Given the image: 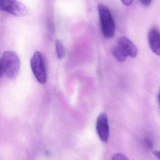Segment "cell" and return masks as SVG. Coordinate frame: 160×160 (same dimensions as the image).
Instances as JSON below:
<instances>
[{
  "mask_svg": "<svg viewBox=\"0 0 160 160\" xmlns=\"http://www.w3.org/2000/svg\"><path fill=\"white\" fill-rule=\"evenodd\" d=\"M0 68L1 77L5 74L10 79L15 78L20 68V61L18 54L12 51L4 52L1 58Z\"/></svg>",
  "mask_w": 160,
  "mask_h": 160,
  "instance_id": "6da1fadb",
  "label": "cell"
},
{
  "mask_svg": "<svg viewBox=\"0 0 160 160\" xmlns=\"http://www.w3.org/2000/svg\"><path fill=\"white\" fill-rule=\"evenodd\" d=\"M98 10L103 36L108 39L112 38L115 34L116 26L110 10L107 6L102 3L99 4L98 6Z\"/></svg>",
  "mask_w": 160,
  "mask_h": 160,
  "instance_id": "7a4b0ae2",
  "label": "cell"
},
{
  "mask_svg": "<svg viewBox=\"0 0 160 160\" xmlns=\"http://www.w3.org/2000/svg\"><path fill=\"white\" fill-rule=\"evenodd\" d=\"M30 63L33 74L38 82L42 84H45L47 82V73L41 53L39 52H36L31 58Z\"/></svg>",
  "mask_w": 160,
  "mask_h": 160,
  "instance_id": "3957f363",
  "label": "cell"
},
{
  "mask_svg": "<svg viewBox=\"0 0 160 160\" xmlns=\"http://www.w3.org/2000/svg\"><path fill=\"white\" fill-rule=\"evenodd\" d=\"M0 8L16 17H24L28 14L27 8L17 0H0Z\"/></svg>",
  "mask_w": 160,
  "mask_h": 160,
  "instance_id": "277c9868",
  "label": "cell"
},
{
  "mask_svg": "<svg viewBox=\"0 0 160 160\" xmlns=\"http://www.w3.org/2000/svg\"><path fill=\"white\" fill-rule=\"evenodd\" d=\"M96 129L101 141L103 143L107 142L110 136V128L108 116L104 113L100 114L98 117Z\"/></svg>",
  "mask_w": 160,
  "mask_h": 160,
  "instance_id": "5b68a950",
  "label": "cell"
},
{
  "mask_svg": "<svg viewBox=\"0 0 160 160\" xmlns=\"http://www.w3.org/2000/svg\"><path fill=\"white\" fill-rule=\"evenodd\" d=\"M117 45H118L128 57L134 58L138 54V49L134 44L129 38L122 37L118 38Z\"/></svg>",
  "mask_w": 160,
  "mask_h": 160,
  "instance_id": "8992f818",
  "label": "cell"
},
{
  "mask_svg": "<svg viewBox=\"0 0 160 160\" xmlns=\"http://www.w3.org/2000/svg\"><path fill=\"white\" fill-rule=\"evenodd\" d=\"M148 40L152 51L160 56V33L156 28H152L149 31Z\"/></svg>",
  "mask_w": 160,
  "mask_h": 160,
  "instance_id": "52a82bcc",
  "label": "cell"
},
{
  "mask_svg": "<svg viewBox=\"0 0 160 160\" xmlns=\"http://www.w3.org/2000/svg\"><path fill=\"white\" fill-rule=\"evenodd\" d=\"M112 54L114 57L119 62H124L127 58L126 53L118 45L115 46L113 48Z\"/></svg>",
  "mask_w": 160,
  "mask_h": 160,
  "instance_id": "ba28073f",
  "label": "cell"
},
{
  "mask_svg": "<svg viewBox=\"0 0 160 160\" xmlns=\"http://www.w3.org/2000/svg\"><path fill=\"white\" fill-rule=\"evenodd\" d=\"M55 50L57 58L60 60L64 59L65 54V48L62 41L60 40H57L55 43Z\"/></svg>",
  "mask_w": 160,
  "mask_h": 160,
  "instance_id": "9c48e42d",
  "label": "cell"
},
{
  "mask_svg": "<svg viewBox=\"0 0 160 160\" xmlns=\"http://www.w3.org/2000/svg\"><path fill=\"white\" fill-rule=\"evenodd\" d=\"M111 160H130L127 157L121 153H116L112 156Z\"/></svg>",
  "mask_w": 160,
  "mask_h": 160,
  "instance_id": "30bf717a",
  "label": "cell"
},
{
  "mask_svg": "<svg viewBox=\"0 0 160 160\" xmlns=\"http://www.w3.org/2000/svg\"><path fill=\"white\" fill-rule=\"evenodd\" d=\"M145 143L146 146L147 148H149V149H151V148H153V142H152V141L150 140V139H146V140H145Z\"/></svg>",
  "mask_w": 160,
  "mask_h": 160,
  "instance_id": "8fae6325",
  "label": "cell"
},
{
  "mask_svg": "<svg viewBox=\"0 0 160 160\" xmlns=\"http://www.w3.org/2000/svg\"><path fill=\"white\" fill-rule=\"evenodd\" d=\"M152 1L153 0H140L141 3L144 6H149L152 3Z\"/></svg>",
  "mask_w": 160,
  "mask_h": 160,
  "instance_id": "7c38bea8",
  "label": "cell"
},
{
  "mask_svg": "<svg viewBox=\"0 0 160 160\" xmlns=\"http://www.w3.org/2000/svg\"><path fill=\"white\" fill-rule=\"evenodd\" d=\"M123 4L126 6H129L131 5L132 4L133 0H121Z\"/></svg>",
  "mask_w": 160,
  "mask_h": 160,
  "instance_id": "4fadbf2b",
  "label": "cell"
},
{
  "mask_svg": "<svg viewBox=\"0 0 160 160\" xmlns=\"http://www.w3.org/2000/svg\"><path fill=\"white\" fill-rule=\"evenodd\" d=\"M154 155L159 160H160V151H156L154 152Z\"/></svg>",
  "mask_w": 160,
  "mask_h": 160,
  "instance_id": "5bb4252c",
  "label": "cell"
},
{
  "mask_svg": "<svg viewBox=\"0 0 160 160\" xmlns=\"http://www.w3.org/2000/svg\"><path fill=\"white\" fill-rule=\"evenodd\" d=\"M158 99L159 103L160 105V88L159 91L158 96Z\"/></svg>",
  "mask_w": 160,
  "mask_h": 160,
  "instance_id": "9a60e30c",
  "label": "cell"
}]
</instances>
